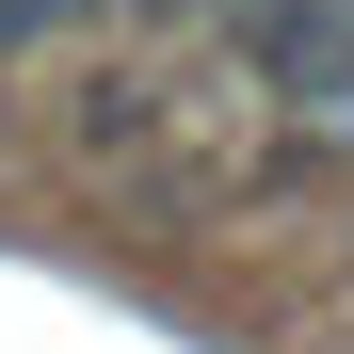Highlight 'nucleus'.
<instances>
[{"instance_id": "obj_1", "label": "nucleus", "mask_w": 354, "mask_h": 354, "mask_svg": "<svg viewBox=\"0 0 354 354\" xmlns=\"http://www.w3.org/2000/svg\"><path fill=\"white\" fill-rule=\"evenodd\" d=\"M225 48L306 145H354V0H225Z\"/></svg>"}, {"instance_id": "obj_2", "label": "nucleus", "mask_w": 354, "mask_h": 354, "mask_svg": "<svg viewBox=\"0 0 354 354\" xmlns=\"http://www.w3.org/2000/svg\"><path fill=\"white\" fill-rule=\"evenodd\" d=\"M129 17H209V0H129Z\"/></svg>"}]
</instances>
